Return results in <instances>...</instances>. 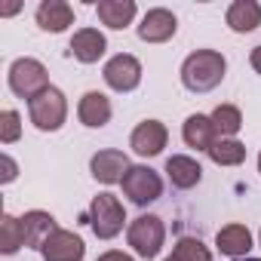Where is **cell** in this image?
<instances>
[{"label":"cell","mask_w":261,"mask_h":261,"mask_svg":"<svg viewBox=\"0 0 261 261\" xmlns=\"http://www.w3.org/2000/svg\"><path fill=\"white\" fill-rule=\"evenodd\" d=\"M89 227H92V233L98 237V240H114L120 230H123V224H126V209H123V203L114 197V194H98V197H92V203H89Z\"/></svg>","instance_id":"5b68a950"},{"label":"cell","mask_w":261,"mask_h":261,"mask_svg":"<svg viewBox=\"0 0 261 261\" xmlns=\"http://www.w3.org/2000/svg\"><path fill=\"white\" fill-rule=\"evenodd\" d=\"M7 80H10L13 95L28 98V101H31L34 95H40L43 89H49L46 65H43V62H37V59H31V56L16 59V62L10 65V71H7Z\"/></svg>","instance_id":"277c9868"},{"label":"cell","mask_w":261,"mask_h":261,"mask_svg":"<svg viewBox=\"0 0 261 261\" xmlns=\"http://www.w3.org/2000/svg\"><path fill=\"white\" fill-rule=\"evenodd\" d=\"M28 117L40 133H59L68 120V98L59 86L43 89L40 95H34L28 101Z\"/></svg>","instance_id":"7a4b0ae2"},{"label":"cell","mask_w":261,"mask_h":261,"mask_svg":"<svg viewBox=\"0 0 261 261\" xmlns=\"http://www.w3.org/2000/svg\"><path fill=\"white\" fill-rule=\"evenodd\" d=\"M19 139H22V117H19V111L7 108L4 114H0V142L13 145Z\"/></svg>","instance_id":"d4e9b609"},{"label":"cell","mask_w":261,"mask_h":261,"mask_svg":"<svg viewBox=\"0 0 261 261\" xmlns=\"http://www.w3.org/2000/svg\"><path fill=\"white\" fill-rule=\"evenodd\" d=\"M224 22L237 34H252L261 25V4L258 0H233L224 13Z\"/></svg>","instance_id":"ac0fdd59"},{"label":"cell","mask_w":261,"mask_h":261,"mask_svg":"<svg viewBox=\"0 0 261 261\" xmlns=\"http://www.w3.org/2000/svg\"><path fill=\"white\" fill-rule=\"evenodd\" d=\"M172 255H175L178 261H212L209 246H203V240H197V237H181V240L175 243Z\"/></svg>","instance_id":"cb8c5ba5"},{"label":"cell","mask_w":261,"mask_h":261,"mask_svg":"<svg viewBox=\"0 0 261 261\" xmlns=\"http://www.w3.org/2000/svg\"><path fill=\"white\" fill-rule=\"evenodd\" d=\"M40 255H43V261H83L86 246H83V240H80L74 230L59 227V230L43 243Z\"/></svg>","instance_id":"8fae6325"},{"label":"cell","mask_w":261,"mask_h":261,"mask_svg":"<svg viewBox=\"0 0 261 261\" xmlns=\"http://www.w3.org/2000/svg\"><path fill=\"white\" fill-rule=\"evenodd\" d=\"M166 142H169V133H166V126L160 120H142L133 129V136H129V148H133L139 157H157V154H163Z\"/></svg>","instance_id":"9c48e42d"},{"label":"cell","mask_w":261,"mask_h":261,"mask_svg":"<svg viewBox=\"0 0 261 261\" xmlns=\"http://www.w3.org/2000/svg\"><path fill=\"white\" fill-rule=\"evenodd\" d=\"M206 154L215 166H240L246 160V145L237 139H215Z\"/></svg>","instance_id":"7402d4cb"},{"label":"cell","mask_w":261,"mask_h":261,"mask_svg":"<svg viewBox=\"0 0 261 261\" xmlns=\"http://www.w3.org/2000/svg\"><path fill=\"white\" fill-rule=\"evenodd\" d=\"M249 65H252V68H255V71L261 74V43H258V46H255V49L249 53Z\"/></svg>","instance_id":"83f0119b"},{"label":"cell","mask_w":261,"mask_h":261,"mask_svg":"<svg viewBox=\"0 0 261 261\" xmlns=\"http://www.w3.org/2000/svg\"><path fill=\"white\" fill-rule=\"evenodd\" d=\"M89 172H92V178L101 181V185H117V181H123V175L129 172V157H126L123 151H117V148H105V151L92 154Z\"/></svg>","instance_id":"30bf717a"},{"label":"cell","mask_w":261,"mask_h":261,"mask_svg":"<svg viewBox=\"0 0 261 261\" xmlns=\"http://www.w3.org/2000/svg\"><path fill=\"white\" fill-rule=\"evenodd\" d=\"M111 114H114L111 98H108L105 92H98V89L83 92L80 101H77V117H80V123L89 126V129H101V126L111 120Z\"/></svg>","instance_id":"4fadbf2b"},{"label":"cell","mask_w":261,"mask_h":261,"mask_svg":"<svg viewBox=\"0 0 261 261\" xmlns=\"http://www.w3.org/2000/svg\"><path fill=\"white\" fill-rule=\"evenodd\" d=\"M166 178L172 181V188H178V191H191V188L200 185V178H203V166H200L194 157H188V154H172V157L166 160Z\"/></svg>","instance_id":"e0dca14e"},{"label":"cell","mask_w":261,"mask_h":261,"mask_svg":"<svg viewBox=\"0 0 261 261\" xmlns=\"http://www.w3.org/2000/svg\"><path fill=\"white\" fill-rule=\"evenodd\" d=\"M95 261H136V258L126 255V252H120V249H108V252H101Z\"/></svg>","instance_id":"4316f807"},{"label":"cell","mask_w":261,"mask_h":261,"mask_svg":"<svg viewBox=\"0 0 261 261\" xmlns=\"http://www.w3.org/2000/svg\"><path fill=\"white\" fill-rule=\"evenodd\" d=\"M258 243H261V233H258Z\"/></svg>","instance_id":"1f68e13d"},{"label":"cell","mask_w":261,"mask_h":261,"mask_svg":"<svg viewBox=\"0 0 261 261\" xmlns=\"http://www.w3.org/2000/svg\"><path fill=\"white\" fill-rule=\"evenodd\" d=\"M0 233H4V240H0V252L4 255H16L25 246L22 218H13L10 212H4V218H0Z\"/></svg>","instance_id":"603a6c76"},{"label":"cell","mask_w":261,"mask_h":261,"mask_svg":"<svg viewBox=\"0 0 261 261\" xmlns=\"http://www.w3.org/2000/svg\"><path fill=\"white\" fill-rule=\"evenodd\" d=\"M233 261H261V258H233Z\"/></svg>","instance_id":"f1b7e54d"},{"label":"cell","mask_w":261,"mask_h":261,"mask_svg":"<svg viewBox=\"0 0 261 261\" xmlns=\"http://www.w3.org/2000/svg\"><path fill=\"white\" fill-rule=\"evenodd\" d=\"M22 230H25V246L40 252L43 243L59 230V224H56V218H53L49 212H43V209H31V212L22 215Z\"/></svg>","instance_id":"5bb4252c"},{"label":"cell","mask_w":261,"mask_h":261,"mask_svg":"<svg viewBox=\"0 0 261 261\" xmlns=\"http://www.w3.org/2000/svg\"><path fill=\"white\" fill-rule=\"evenodd\" d=\"M215 246H218V252H224L230 261H233V258H249L252 233H249L246 224H224V227L215 233Z\"/></svg>","instance_id":"d6986e66"},{"label":"cell","mask_w":261,"mask_h":261,"mask_svg":"<svg viewBox=\"0 0 261 261\" xmlns=\"http://www.w3.org/2000/svg\"><path fill=\"white\" fill-rule=\"evenodd\" d=\"M105 49H108V40H105V34L98 28H80V31H74L71 46H68V53L77 62H83V65H95L105 56Z\"/></svg>","instance_id":"7c38bea8"},{"label":"cell","mask_w":261,"mask_h":261,"mask_svg":"<svg viewBox=\"0 0 261 261\" xmlns=\"http://www.w3.org/2000/svg\"><path fill=\"white\" fill-rule=\"evenodd\" d=\"M175 31H178V19L166 7L148 10L139 22V40H145V43H166L175 37Z\"/></svg>","instance_id":"ba28073f"},{"label":"cell","mask_w":261,"mask_h":261,"mask_svg":"<svg viewBox=\"0 0 261 261\" xmlns=\"http://www.w3.org/2000/svg\"><path fill=\"white\" fill-rule=\"evenodd\" d=\"M120 185H123V194L129 197V203H136V206H148L163 197V178L151 166H129V172L123 175Z\"/></svg>","instance_id":"8992f818"},{"label":"cell","mask_w":261,"mask_h":261,"mask_svg":"<svg viewBox=\"0 0 261 261\" xmlns=\"http://www.w3.org/2000/svg\"><path fill=\"white\" fill-rule=\"evenodd\" d=\"M209 120H212V129H215L218 139H233L243 129V114H240L237 105H218L209 114Z\"/></svg>","instance_id":"44dd1931"},{"label":"cell","mask_w":261,"mask_h":261,"mask_svg":"<svg viewBox=\"0 0 261 261\" xmlns=\"http://www.w3.org/2000/svg\"><path fill=\"white\" fill-rule=\"evenodd\" d=\"M258 172H261V154H258Z\"/></svg>","instance_id":"4dcf8cb0"},{"label":"cell","mask_w":261,"mask_h":261,"mask_svg":"<svg viewBox=\"0 0 261 261\" xmlns=\"http://www.w3.org/2000/svg\"><path fill=\"white\" fill-rule=\"evenodd\" d=\"M126 243L133 246V252L139 258H145V261L157 258L160 249H163V243H166V224H163V218H157V215H139L136 221H129Z\"/></svg>","instance_id":"3957f363"},{"label":"cell","mask_w":261,"mask_h":261,"mask_svg":"<svg viewBox=\"0 0 261 261\" xmlns=\"http://www.w3.org/2000/svg\"><path fill=\"white\" fill-rule=\"evenodd\" d=\"M163 261H178V258H175V255H169V258H163Z\"/></svg>","instance_id":"f546056e"},{"label":"cell","mask_w":261,"mask_h":261,"mask_svg":"<svg viewBox=\"0 0 261 261\" xmlns=\"http://www.w3.org/2000/svg\"><path fill=\"white\" fill-rule=\"evenodd\" d=\"M0 163H4V175H0V185H10V181H16V175H19V166H16V160H13L10 154H4V157H0Z\"/></svg>","instance_id":"484cf974"},{"label":"cell","mask_w":261,"mask_h":261,"mask_svg":"<svg viewBox=\"0 0 261 261\" xmlns=\"http://www.w3.org/2000/svg\"><path fill=\"white\" fill-rule=\"evenodd\" d=\"M139 7H136V0H98L95 4V16L105 28L111 31H123L126 25H133Z\"/></svg>","instance_id":"9a60e30c"},{"label":"cell","mask_w":261,"mask_h":261,"mask_svg":"<svg viewBox=\"0 0 261 261\" xmlns=\"http://www.w3.org/2000/svg\"><path fill=\"white\" fill-rule=\"evenodd\" d=\"M101 77L114 92H133L142 83V62L129 53H117L114 59H108Z\"/></svg>","instance_id":"52a82bcc"},{"label":"cell","mask_w":261,"mask_h":261,"mask_svg":"<svg viewBox=\"0 0 261 261\" xmlns=\"http://www.w3.org/2000/svg\"><path fill=\"white\" fill-rule=\"evenodd\" d=\"M227 71V59L218 49H197L181 62V83L188 92H212L215 86H221Z\"/></svg>","instance_id":"6da1fadb"},{"label":"cell","mask_w":261,"mask_h":261,"mask_svg":"<svg viewBox=\"0 0 261 261\" xmlns=\"http://www.w3.org/2000/svg\"><path fill=\"white\" fill-rule=\"evenodd\" d=\"M181 139H185V145L194 148V151H209L218 136H215L212 120H209L206 114H191V117L185 120V126H181Z\"/></svg>","instance_id":"ffe728a7"},{"label":"cell","mask_w":261,"mask_h":261,"mask_svg":"<svg viewBox=\"0 0 261 261\" xmlns=\"http://www.w3.org/2000/svg\"><path fill=\"white\" fill-rule=\"evenodd\" d=\"M37 25L40 31H49V34H62L74 25V7L65 4V0H43L37 7Z\"/></svg>","instance_id":"2e32d148"}]
</instances>
